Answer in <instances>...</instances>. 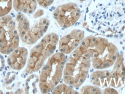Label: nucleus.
<instances>
[{
    "label": "nucleus",
    "mask_w": 125,
    "mask_h": 94,
    "mask_svg": "<svg viewBox=\"0 0 125 94\" xmlns=\"http://www.w3.org/2000/svg\"><path fill=\"white\" fill-rule=\"evenodd\" d=\"M28 50L24 47H18L9 54L7 63L12 69L19 70L23 69L27 63Z\"/></svg>",
    "instance_id": "obj_10"
},
{
    "label": "nucleus",
    "mask_w": 125,
    "mask_h": 94,
    "mask_svg": "<svg viewBox=\"0 0 125 94\" xmlns=\"http://www.w3.org/2000/svg\"><path fill=\"white\" fill-rule=\"evenodd\" d=\"M76 48L89 58L95 69L111 68L119 54L118 48L115 44L105 38L93 35L84 38Z\"/></svg>",
    "instance_id": "obj_1"
},
{
    "label": "nucleus",
    "mask_w": 125,
    "mask_h": 94,
    "mask_svg": "<svg viewBox=\"0 0 125 94\" xmlns=\"http://www.w3.org/2000/svg\"><path fill=\"white\" fill-rule=\"evenodd\" d=\"M93 85L100 87L120 88L125 84V65L122 54L119 53L111 70L96 69L90 76Z\"/></svg>",
    "instance_id": "obj_5"
},
{
    "label": "nucleus",
    "mask_w": 125,
    "mask_h": 94,
    "mask_svg": "<svg viewBox=\"0 0 125 94\" xmlns=\"http://www.w3.org/2000/svg\"><path fill=\"white\" fill-rule=\"evenodd\" d=\"M12 0H0V18L8 15L12 8Z\"/></svg>",
    "instance_id": "obj_13"
},
{
    "label": "nucleus",
    "mask_w": 125,
    "mask_h": 94,
    "mask_svg": "<svg viewBox=\"0 0 125 94\" xmlns=\"http://www.w3.org/2000/svg\"><path fill=\"white\" fill-rule=\"evenodd\" d=\"M18 31L20 39L26 45H34L42 38L48 30L50 21L47 18H40L31 23L27 17L19 12L16 15Z\"/></svg>",
    "instance_id": "obj_6"
},
{
    "label": "nucleus",
    "mask_w": 125,
    "mask_h": 94,
    "mask_svg": "<svg viewBox=\"0 0 125 94\" xmlns=\"http://www.w3.org/2000/svg\"><path fill=\"white\" fill-rule=\"evenodd\" d=\"M81 15L80 8L74 2L61 5L56 8L53 13L54 19L62 28H68L75 24Z\"/></svg>",
    "instance_id": "obj_8"
},
{
    "label": "nucleus",
    "mask_w": 125,
    "mask_h": 94,
    "mask_svg": "<svg viewBox=\"0 0 125 94\" xmlns=\"http://www.w3.org/2000/svg\"><path fill=\"white\" fill-rule=\"evenodd\" d=\"M80 93L83 94H101L103 93L100 87L96 85H85L80 90Z\"/></svg>",
    "instance_id": "obj_14"
},
{
    "label": "nucleus",
    "mask_w": 125,
    "mask_h": 94,
    "mask_svg": "<svg viewBox=\"0 0 125 94\" xmlns=\"http://www.w3.org/2000/svg\"><path fill=\"white\" fill-rule=\"evenodd\" d=\"M85 38V32L75 29L59 40V50L65 55L70 54L79 46Z\"/></svg>",
    "instance_id": "obj_9"
},
{
    "label": "nucleus",
    "mask_w": 125,
    "mask_h": 94,
    "mask_svg": "<svg viewBox=\"0 0 125 94\" xmlns=\"http://www.w3.org/2000/svg\"><path fill=\"white\" fill-rule=\"evenodd\" d=\"M59 35L51 32L44 36L39 43L31 48L25 72L29 75L37 72L56 50L59 43Z\"/></svg>",
    "instance_id": "obj_4"
},
{
    "label": "nucleus",
    "mask_w": 125,
    "mask_h": 94,
    "mask_svg": "<svg viewBox=\"0 0 125 94\" xmlns=\"http://www.w3.org/2000/svg\"><path fill=\"white\" fill-rule=\"evenodd\" d=\"M67 61L66 55L59 51L48 59L41 70L39 88L42 94H48L60 82Z\"/></svg>",
    "instance_id": "obj_3"
},
{
    "label": "nucleus",
    "mask_w": 125,
    "mask_h": 94,
    "mask_svg": "<svg viewBox=\"0 0 125 94\" xmlns=\"http://www.w3.org/2000/svg\"><path fill=\"white\" fill-rule=\"evenodd\" d=\"M37 0H13V8L17 12L32 14L37 8Z\"/></svg>",
    "instance_id": "obj_11"
},
{
    "label": "nucleus",
    "mask_w": 125,
    "mask_h": 94,
    "mask_svg": "<svg viewBox=\"0 0 125 94\" xmlns=\"http://www.w3.org/2000/svg\"><path fill=\"white\" fill-rule=\"evenodd\" d=\"M91 60L77 48L70 54L63 70L64 82L75 88L83 84L89 73Z\"/></svg>",
    "instance_id": "obj_2"
},
{
    "label": "nucleus",
    "mask_w": 125,
    "mask_h": 94,
    "mask_svg": "<svg viewBox=\"0 0 125 94\" xmlns=\"http://www.w3.org/2000/svg\"><path fill=\"white\" fill-rule=\"evenodd\" d=\"M79 93L72 86L65 83L58 84L52 91V94H78Z\"/></svg>",
    "instance_id": "obj_12"
},
{
    "label": "nucleus",
    "mask_w": 125,
    "mask_h": 94,
    "mask_svg": "<svg viewBox=\"0 0 125 94\" xmlns=\"http://www.w3.org/2000/svg\"><path fill=\"white\" fill-rule=\"evenodd\" d=\"M78 1H84V0H78Z\"/></svg>",
    "instance_id": "obj_17"
},
{
    "label": "nucleus",
    "mask_w": 125,
    "mask_h": 94,
    "mask_svg": "<svg viewBox=\"0 0 125 94\" xmlns=\"http://www.w3.org/2000/svg\"><path fill=\"white\" fill-rule=\"evenodd\" d=\"M20 37L12 16L0 18V53L9 55L19 47Z\"/></svg>",
    "instance_id": "obj_7"
},
{
    "label": "nucleus",
    "mask_w": 125,
    "mask_h": 94,
    "mask_svg": "<svg viewBox=\"0 0 125 94\" xmlns=\"http://www.w3.org/2000/svg\"><path fill=\"white\" fill-rule=\"evenodd\" d=\"M37 1L41 7L47 8L53 4L54 0H37Z\"/></svg>",
    "instance_id": "obj_15"
},
{
    "label": "nucleus",
    "mask_w": 125,
    "mask_h": 94,
    "mask_svg": "<svg viewBox=\"0 0 125 94\" xmlns=\"http://www.w3.org/2000/svg\"><path fill=\"white\" fill-rule=\"evenodd\" d=\"M103 92H103V94H118V92L111 87L107 88Z\"/></svg>",
    "instance_id": "obj_16"
}]
</instances>
